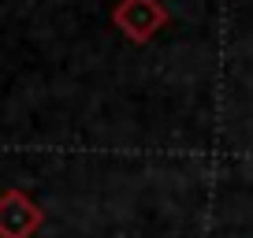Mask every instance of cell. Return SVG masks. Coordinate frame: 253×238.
Here are the masks:
<instances>
[{"mask_svg":"<svg viewBox=\"0 0 253 238\" xmlns=\"http://www.w3.org/2000/svg\"><path fill=\"white\" fill-rule=\"evenodd\" d=\"M112 23L126 41L145 45L168 26V8L160 0H119L112 8Z\"/></svg>","mask_w":253,"mask_h":238,"instance_id":"6da1fadb","label":"cell"},{"mask_svg":"<svg viewBox=\"0 0 253 238\" xmlns=\"http://www.w3.org/2000/svg\"><path fill=\"white\" fill-rule=\"evenodd\" d=\"M45 223V208L26 190L0 194V238H34Z\"/></svg>","mask_w":253,"mask_h":238,"instance_id":"7a4b0ae2","label":"cell"}]
</instances>
